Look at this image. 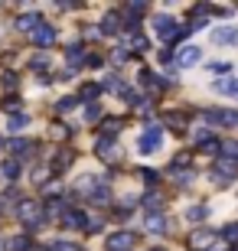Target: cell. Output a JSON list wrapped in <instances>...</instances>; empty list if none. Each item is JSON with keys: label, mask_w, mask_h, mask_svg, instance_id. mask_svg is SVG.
Segmentation results:
<instances>
[{"label": "cell", "mask_w": 238, "mask_h": 251, "mask_svg": "<svg viewBox=\"0 0 238 251\" xmlns=\"http://www.w3.org/2000/svg\"><path fill=\"white\" fill-rule=\"evenodd\" d=\"M131 245H134V235H131V232H121V235H111V238H108V248L111 251L131 248Z\"/></svg>", "instance_id": "cell-1"}, {"label": "cell", "mask_w": 238, "mask_h": 251, "mask_svg": "<svg viewBox=\"0 0 238 251\" xmlns=\"http://www.w3.org/2000/svg\"><path fill=\"white\" fill-rule=\"evenodd\" d=\"M209 121H222V124H229V127H235L238 111H209Z\"/></svg>", "instance_id": "cell-2"}, {"label": "cell", "mask_w": 238, "mask_h": 251, "mask_svg": "<svg viewBox=\"0 0 238 251\" xmlns=\"http://www.w3.org/2000/svg\"><path fill=\"white\" fill-rule=\"evenodd\" d=\"M157 33H160V36H166V39H170V36H176V26H173V20H157Z\"/></svg>", "instance_id": "cell-3"}, {"label": "cell", "mask_w": 238, "mask_h": 251, "mask_svg": "<svg viewBox=\"0 0 238 251\" xmlns=\"http://www.w3.org/2000/svg\"><path fill=\"white\" fill-rule=\"evenodd\" d=\"M65 225H72V228H79V225H85V215L79 212V209H72V212L65 215Z\"/></svg>", "instance_id": "cell-4"}, {"label": "cell", "mask_w": 238, "mask_h": 251, "mask_svg": "<svg viewBox=\"0 0 238 251\" xmlns=\"http://www.w3.org/2000/svg\"><path fill=\"white\" fill-rule=\"evenodd\" d=\"M196 59H199V49H183V52H180V62H183V65H192V62H196Z\"/></svg>", "instance_id": "cell-5"}, {"label": "cell", "mask_w": 238, "mask_h": 251, "mask_svg": "<svg viewBox=\"0 0 238 251\" xmlns=\"http://www.w3.org/2000/svg\"><path fill=\"white\" fill-rule=\"evenodd\" d=\"M209 242H212V232H202V235H192L189 238L192 248H202V245H209Z\"/></svg>", "instance_id": "cell-6"}, {"label": "cell", "mask_w": 238, "mask_h": 251, "mask_svg": "<svg viewBox=\"0 0 238 251\" xmlns=\"http://www.w3.org/2000/svg\"><path fill=\"white\" fill-rule=\"evenodd\" d=\"M49 39H55V29H53V26H43V29L36 33V43H49Z\"/></svg>", "instance_id": "cell-7"}, {"label": "cell", "mask_w": 238, "mask_h": 251, "mask_svg": "<svg viewBox=\"0 0 238 251\" xmlns=\"http://www.w3.org/2000/svg\"><path fill=\"white\" fill-rule=\"evenodd\" d=\"M157 144H160V130H150V134H147V137H144V150L157 147Z\"/></svg>", "instance_id": "cell-8"}, {"label": "cell", "mask_w": 238, "mask_h": 251, "mask_svg": "<svg viewBox=\"0 0 238 251\" xmlns=\"http://www.w3.org/2000/svg\"><path fill=\"white\" fill-rule=\"evenodd\" d=\"M215 39H219V43H229V39H238V33L235 29H222V33H215Z\"/></svg>", "instance_id": "cell-9"}, {"label": "cell", "mask_w": 238, "mask_h": 251, "mask_svg": "<svg viewBox=\"0 0 238 251\" xmlns=\"http://www.w3.org/2000/svg\"><path fill=\"white\" fill-rule=\"evenodd\" d=\"M0 173H3V176H17V163H13V160H7V163H3V170H0Z\"/></svg>", "instance_id": "cell-10"}, {"label": "cell", "mask_w": 238, "mask_h": 251, "mask_svg": "<svg viewBox=\"0 0 238 251\" xmlns=\"http://www.w3.org/2000/svg\"><path fill=\"white\" fill-rule=\"evenodd\" d=\"M147 228H150V232H157V228H163V219H157V215H150V219H147Z\"/></svg>", "instance_id": "cell-11"}, {"label": "cell", "mask_w": 238, "mask_h": 251, "mask_svg": "<svg viewBox=\"0 0 238 251\" xmlns=\"http://www.w3.org/2000/svg\"><path fill=\"white\" fill-rule=\"evenodd\" d=\"M36 23H39L36 17H23V20H20V26H23V29H33V26H36Z\"/></svg>", "instance_id": "cell-12"}, {"label": "cell", "mask_w": 238, "mask_h": 251, "mask_svg": "<svg viewBox=\"0 0 238 251\" xmlns=\"http://www.w3.org/2000/svg\"><path fill=\"white\" fill-rule=\"evenodd\" d=\"M202 215H206V209H189V219H192V222H199Z\"/></svg>", "instance_id": "cell-13"}, {"label": "cell", "mask_w": 238, "mask_h": 251, "mask_svg": "<svg viewBox=\"0 0 238 251\" xmlns=\"http://www.w3.org/2000/svg\"><path fill=\"white\" fill-rule=\"evenodd\" d=\"M225 235H229L232 242H235V238H238V225H232V228H225Z\"/></svg>", "instance_id": "cell-14"}, {"label": "cell", "mask_w": 238, "mask_h": 251, "mask_svg": "<svg viewBox=\"0 0 238 251\" xmlns=\"http://www.w3.org/2000/svg\"><path fill=\"white\" fill-rule=\"evenodd\" d=\"M0 251H3V242H0Z\"/></svg>", "instance_id": "cell-15"}, {"label": "cell", "mask_w": 238, "mask_h": 251, "mask_svg": "<svg viewBox=\"0 0 238 251\" xmlns=\"http://www.w3.org/2000/svg\"><path fill=\"white\" fill-rule=\"evenodd\" d=\"M235 92H238V85H235Z\"/></svg>", "instance_id": "cell-16"}]
</instances>
